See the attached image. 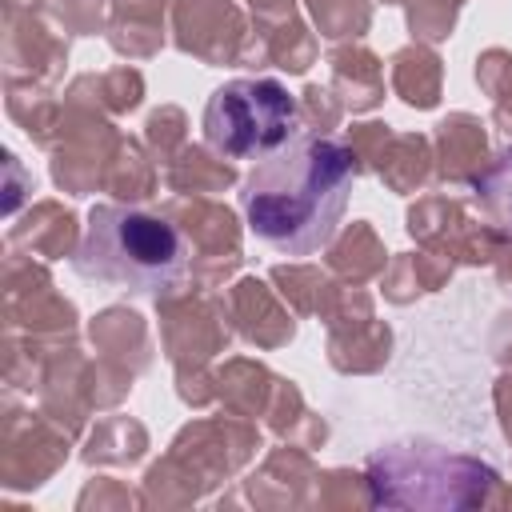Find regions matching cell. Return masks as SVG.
<instances>
[{"mask_svg": "<svg viewBox=\"0 0 512 512\" xmlns=\"http://www.w3.org/2000/svg\"><path fill=\"white\" fill-rule=\"evenodd\" d=\"M352 176V152L340 140L296 132L244 180L240 204L252 236L284 256H312L336 236Z\"/></svg>", "mask_w": 512, "mask_h": 512, "instance_id": "cell-1", "label": "cell"}, {"mask_svg": "<svg viewBox=\"0 0 512 512\" xmlns=\"http://www.w3.org/2000/svg\"><path fill=\"white\" fill-rule=\"evenodd\" d=\"M188 256V240L168 216L136 204H96L72 264L84 280L160 296L184 280Z\"/></svg>", "mask_w": 512, "mask_h": 512, "instance_id": "cell-2", "label": "cell"}, {"mask_svg": "<svg viewBox=\"0 0 512 512\" xmlns=\"http://www.w3.org/2000/svg\"><path fill=\"white\" fill-rule=\"evenodd\" d=\"M300 128L296 96L268 76L228 80L204 104V140L208 148L236 160H264L280 144H288Z\"/></svg>", "mask_w": 512, "mask_h": 512, "instance_id": "cell-3", "label": "cell"}]
</instances>
